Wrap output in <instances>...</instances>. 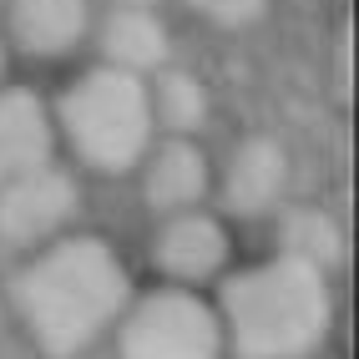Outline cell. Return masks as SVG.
I'll list each match as a JSON object with an SVG mask.
<instances>
[{
    "instance_id": "obj_8",
    "label": "cell",
    "mask_w": 359,
    "mask_h": 359,
    "mask_svg": "<svg viewBox=\"0 0 359 359\" xmlns=\"http://www.w3.org/2000/svg\"><path fill=\"white\" fill-rule=\"evenodd\" d=\"M51 167V116L31 91H0V187Z\"/></svg>"
},
{
    "instance_id": "obj_13",
    "label": "cell",
    "mask_w": 359,
    "mask_h": 359,
    "mask_svg": "<svg viewBox=\"0 0 359 359\" xmlns=\"http://www.w3.org/2000/svg\"><path fill=\"white\" fill-rule=\"evenodd\" d=\"M339 248H344V238L339 228H334L329 212L319 208H299L283 218V258H294V263H309V269H329V263H339Z\"/></svg>"
},
{
    "instance_id": "obj_14",
    "label": "cell",
    "mask_w": 359,
    "mask_h": 359,
    "mask_svg": "<svg viewBox=\"0 0 359 359\" xmlns=\"http://www.w3.org/2000/svg\"><path fill=\"white\" fill-rule=\"evenodd\" d=\"M193 6H198V15L212 20V26H253L269 0H193Z\"/></svg>"
},
{
    "instance_id": "obj_9",
    "label": "cell",
    "mask_w": 359,
    "mask_h": 359,
    "mask_svg": "<svg viewBox=\"0 0 359 359\" xmlns=\"http://www.w3.org/2000/svg\"><path fill=\"white\" fill-rule=\"evenodd\" d=\"M142 193H147V203L162 208V212H193L198 198L208 193V157H203V147H193L187 137L157 147L152 162H147Z\"/></svg>"
},
{
    "instance_id": "obj_1",
    "label": "cell",
    "mask_w": 359,
    "mask_h": 359,
    "mask_svg": "<svg viewBox=\"0 0 359 359\" xmlns=\"http://www.w3.org/2000/svg\"><path fill=\"white\" fill-rule=\"evenodd\" d=\"M15 304L46 354H76L127 304V273L102 238H66L15 278Z\"/></svg>"
},
{
    "instance_id": "obj_5",
    "label": "cell",
    "mask_w": 359,
    "mask_h": 359,
    "mask_svg": "<svg viewBox=\"0 0 359 359\" xmlns=\"http://www.w3.org/2000/svg\"><path fill=\"white\" fill-rule=\"evenodd\" d=\"M76 203L81 193L61 167H36V172L0 187V238L6 243H41L76 212Z\"/></svg>"
},
{
    "instance_id": "obj_12",
    "label": "cell",
    "mask_w": 359,
    "mask_h": 359,
    "mask_svg": "<svg viewBox=\"0 0 359 359\" xmlns=\"http://www.w3.org/2000/svg\"><path fill=\"white\" fill-rule=\"evenodd\" d=\"M147 107H152V122H162L167 132H198L203 116H208V91L193 71H162L157 86L147 91Z\"/></svg>"
},
{
    "instance_id": "obj_4",
    "label": "cell",
    "mask_w": 359,
    "mask_h": 359,
    "mask_svg": "<svg viewBox=\"0 0 359 359\" xmlns=\"http://www.w3.org/2000/svg\"><path fill=\"white\" fill-rule=\"evenodd\" d=\"M223 324L187 289L147 294L122 324V359H218Z\"/></svg>"
},
{
    "instance_id": "obj_11",
    "label": "cell",
    "mask_w": 359,
    "mask_h": 359,
    "mask_svg": "<svg viewBox=\"0 0 359 359\" xmlns=\"http://www.w3.org/2000/svg\"><path fill=\"white\" fill-rule=\"evenodd\" d=\"M86 31V0H15V41L36 56H61Z\"/></svg>"
},
{
    "instance_id": "obj_15",
    "label": "cell",
    "mask_w": 359,
    "mask_h": 359,
    "mask_svg": "<svg viewBox=\"0 0 359 359\" xmlns=\"http://www.w3.org/2000/svg\"><path fill=\"white\" fill-rule=\"evenodd\" d=\"M116 6H122V11H147L152 0H116Z\"/></svg>"
},
{
    "instance_id": "obj_6",
    "label": "cell",
    "mask_w": 359,
    "mask_h": 359,
    "mask_svg": "<svg viewBox=\"0 0 359 359\" xmlns=\"http://www.w3.org/2000/svg\"><path fill=\"white\" fill-rule=\"evenodd\" d=\"M157 263H162V273L167 278H177V283H203L223 269V258H228V233L218 218H208V212H172V218L162 223L157 233V243H152Z\"/></svg>"
},
{
    "instance_id": "obj_7",
    "label": "cell",
    "mask_w": 359,
    "mask_h": 359,
    "mask_svg": "<svg viewBox=\"0 0 359 359\" xmlns=\"http://www.w3.org/2000/svg\"><path fill=\"white\" fill-rule=\"evenodd\" d=\"M289 182V152L273 137H248L243 147L228 157V177H223V198L238 218H258L269 212Z\"/></svg>"
},
{
    "instance_id": "obj_16",
    "label": "cell",
    "mask_w": 359,
    "mask_h": 359,
    "mask_svg": "<svg viewBox=\"0 0 359 359\" xmlns=\"http://www.w3.org/2000/svg\"><path fill=\"white\" fill-rule=\"evenodd\" d=\"M0 71H6V46H0Z\"/></svg>"
},
{
    "instance_id": "obj_3",
    "label": "cell",
    "mask_w": 359,
    "mask_h": 359,
    "mask_svg": "<svg viewBox=\"0 0 359 359\" xmlns=\"http://www.w3.org/2000/svg\"><path fill=\"white\" fill-rule=\"evenodd\" d=\"M61 127L91 167L122 172L132 167L152 142V107H147V86L127 71L97 66L66 91L61 102Z\"/></svg>"
},
{
    "instance_id": "obj_10",
    "label": "cell",
    "mask_w": 359,
    "mask_h": 359,
    "mask_svg": "<svg viewBox=\"0 0 359 359\" xmlns=\"http://www.w3.org/2000/svg\"><path fill=\"white\" fill-rule=\"evenodd\" d=\"M102 51L111 71L142 76V71L167 61V26L152 11H111L102 26Z\"/></svg>"
},
{
    "instance_id": "obj_2",
    "label": "cell",
    "mask_w": 359,
    "mask_h": 359,
    "mask_svg": "<svg viewBox=\"0 0 359 359\" xmlns=\"http://www.w3.org/2000/svg\"><path fill=\"white\" fill-rule=\"evenodd\" d=\"M223 334L243 359H304L329 334L324 273L294 258L238 273L223 289Z\"/></svg>"
}]
</instances>
